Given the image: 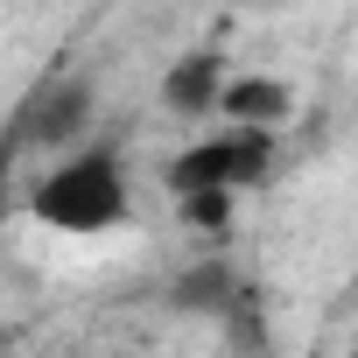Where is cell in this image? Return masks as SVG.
I'll return each mask as SVG.
<instances>
[{"mask_svg": "<svg viewBox=\"0 0 358 358\" xmlns=\"http://www.w3.org/2000/svg\"><path fill=\"white\" fill-rule=\"evenodd\" d=\"M22 211L29 225L43 232H64V239H99V232H120L134 218V176H127V155L113 141H92L50 169H36V183L22 190Z\"/></svg>", "mask_w": 358, "mask_h": 358, "instance_id": "6da1fadb", "label": "cell"}, {"mask_svg": "<svg viewBox=\"0 0 358 358\" xmlns=\"http://www.w3.org/2000/svg\"><path fill=\"white\" fill-rule=\"evenodd\" d=\"M267 169H274V134L218 127V134L190 141L183 155H169L162 183H169V197H176V204H183V197H239V190H253V183H260Z\"/></svg>", "mask_w": 358, "mask_h": 358, "instance_id": "7a4b0ae2", "label": "cell"}, {"mask_svg": "<svg viewBox=\"0 0 358 358\" xmlns=\"http://www.w3.org/2000/svg\"><path fill=\"white\" fill-rule=\"evenodd\" d=\"M92 78L78 71H50L8 120V155H43V162H64L78 148H92Z\"/></svg>", "mask_w": 358, "mask_h": 358, "instance_id": "3957f363", "label": "cell"}, {"mask_svg": "<svg viewBox=\"0 0 358 358\" xmlns=\"http://www.w3.org/2000/svg\"><path fill=\"white\" fill-rule=\"evenodd\" d=\"M225 85H232V71H225L218 50H183L169 64V78H162V106L176 120H211L225 106Z\"/></svg>", "mask_w": 358, "mask_h": 358, "instance_id": "277c9868", "label": "cell"}, {"mask_svg": "<svg viewBox=\"0 0 358 358\" xmlns=\"http://www.w3.org/2000/svg\"><path fill=\"white\" fill-rule=\"evenodd\" d=\"M218 120H225V127H246V134H274V141H281V127L295 120V85L260 78V71H232Z\"/></svg>", "mask_w": 358, "mask_h": 358, "instance_id": "5b68a950", "label": "cell"}, {"mask_svg": "<svg viewBox=\"0 0 358 358\" xmlns=\"http://www.w3.org/2000/svg\"><path fill=\"white\" fill-rule=\"evenodd\" d=\"M239 295H246V281H239V274H232L225 260H204V267H190L183 281L169 288V309H183V316H211V323H225Z\"/></svg>", "mask_w": 358, "mask_h": 358, "instance_id": "8992f818", "label": "cell"}, {"mask_svg": "<svg viewBox=\"0 0 358 358\" xmlns=\"http://www.w3.org/2000/svg\"><path fill=\"white\" fill-rule=\"evenodd\" d=\"M176 211H183V225H197V232H225L232 211H239V197H183Z\"/></svg>", "mask_w": 358, "mask_h": 358, "instance_id": "52a82bcc", "label": "cell"}, {"mask_svg": "<svg viewBox=\"0 0 358 358\" xmlns=\"http://www.w3.org/2000/svg\"><path fill=\"white\" fill-rule=\"evenodd\" d=\"M344 358H358V344H351V351H344Z\"/></svg>", "mask_w": 358, "mask_h": 358, "instance_id": "ba28073f", "label": "cell"}]
</instances>
